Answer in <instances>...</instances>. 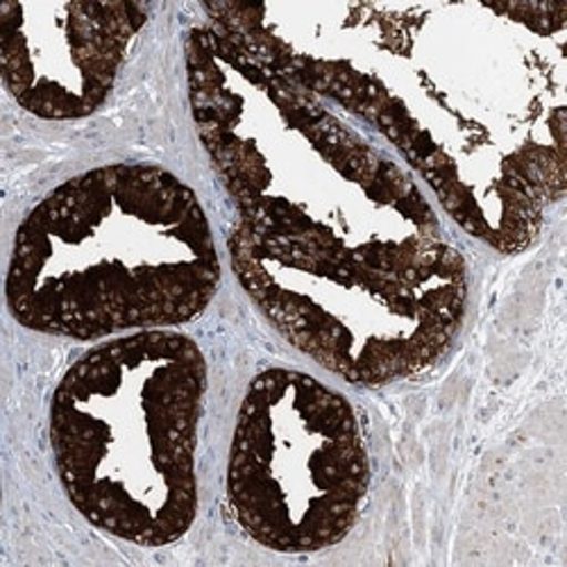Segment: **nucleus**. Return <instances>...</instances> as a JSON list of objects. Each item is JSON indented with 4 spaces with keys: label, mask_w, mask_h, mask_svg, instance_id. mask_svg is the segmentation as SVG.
Masks as SVG:
<instances>
[{
    "label": "nucleus",
    "mask_w": 567,
    "mask_h": 567,
    "mask_svg": "<svg viewBox=\"0 0 567 567\" xmlns=\"http://www.w3.org/2000/svg\"><path fill=\"white\" fill-rule=\"evenodd\" d=\"M567 3H374L380 130L470 236L517 255L565 196Z\"/></svg>",
    "instance_id": "f257e3e1"
},
{
    "label": "nucleus",
    "mask_w": 567,
    "mask_h": 567,
    "mask_svg": "<svg viewBox=\"0 0 567 567\" xmlns=\"http://www.w3.org/2000/svg\"><path fill=\"white\" fill-rule=\"evenodd\" d=\"M188 103L250 229L313 252L402 264L441 244L415 179L318 96L209 25L186 34Z\"/></svg>",
    "instance_id": "f03ea898"
},
{
    "label": "nucleus",
    "mask_w": 567,
    "mask_h": 567,
    "mask_svg": "<svg viewBox=\"0 0 567 567\" xmlns=\"http://www.w3.org/2000/svg\"><path fill=\"white\" fill-rule=\"evenodd\" d=\"M220 257L198 196L151 164L86 171L17 229L6 298L32 332L75 341L153 332L198 318Z\"/></svg>",
    "instance_id": "7ed1b4c3"
},
{
    "label": "nucleus",
    "mask_w": 567,
    "mask_h": 567,
    "mask_svg": "<svg viewBox=\"0 0 567 567\" xmlns=\"http://www.w3.org/2000/svg\"><path fill=\"white\" fill-rule=\"evenodd\" d=\"M205 391L200 348L164 329L103 343L66 370L51 404V445L86 523L141 547L192 529Z\"/></svg>",
    "instance_id": "20e7f679"
},
{
    "label": "nucleus",
    "mask_w": 567,
    "mask_h": 567,
    "mask_svg": "<svg viewBox=\"0 0 567 567\" xmlns=\"http://www.w3.org/2000/svg\"><path fill=\"white\" fill-rule=\"evenodd\" d=\"M227 252L277 332L357 386L430 370L465 318L467 266L445 241L402 264H372L270 239L239 220Z\"/></svg>",
    "instance_id": "39448f33"
},
{
    "label": "nucleus",
    "mask_w": 567,
    "mask_h": 567,
    "mask_svg": "<svg viewBox=\"0 0 567 567\" xmlns=\"http://www.w3.org/2000/svg\"><path fill=\"white\" fill-rule=\"evenodd\" d=\"M370 463L352 404L316 377L257 374L236 415L227 499L239 527L279 554L341 543L361 515Z\"/></svg>",
    "instance_id": "423d86ee"
},
{
    "label": "nucleus",
    "mask_w": 567,
    "mask_h": 567,
    "mask_svg": "<svg viewBox=\"0 0 567 567\" xmlns=\"http://www.w3.org/2000/svg\"><path fill=\"white\" fill-rule=\"evenodd\" d=\"M146 21L148 8L141 3H3L6 89L39 118H84L107 101Z\"/></svg>",
    "instance_id": "0eeeda50"
}]
</instances>
